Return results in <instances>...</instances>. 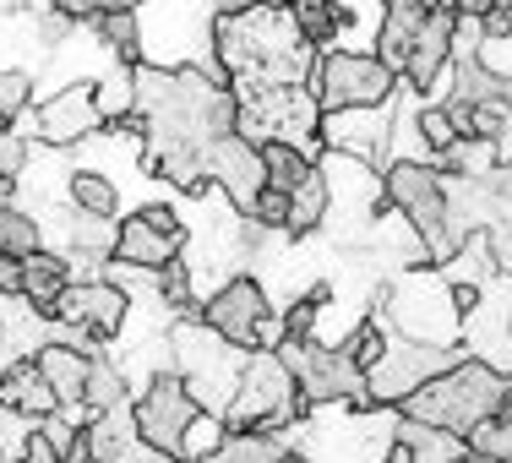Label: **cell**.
I'll list each match as a JSON object with an SVG mask.
<instances>
[{
	"instance_id": "obj_1",
	"label": "cell",
	"mask_w": 512,
	"mask_h": 463,
	"mask_svg": "<svg viewBox=\"0 0 512 463\" xmlns=\"http://www.w3.org/2000/svg\"><path fill=\"white\" fill-rule=\"evenodd\" d=\"M218 66L229 71V88L273 82V88H306L316 71V50L295 33L284 6H240L213 22Z\"/></svg>"
},
{
	"instance_id": "obj_2",
	"label": "cell",
	"mask_w": 512,
	"mask_h": 463,
	"mask_svg": "<svg viewBox=\"0 0 512 463\" xmlns=\"http://www.w3.org/2000/svg\"><path fill=\"white\" fill-rule=\"evenodd\" d=\"M507 387H512V376H507V371H496V365H491V360H480V355H463V360L447 365V371L425 376V382L414 387L404 404H398V414H409V420H425V425H442V431L469 436L480 420H491V414L502 409Z\"/></svg>"
},
{
	"instance_id": "obj_3",
	"label": "cell",
	"mask_w": 512,
	"mask_h": 463,
	"mask_svg": "<svg viewBox=\"0 0 512 463\" xmlns=\"http://www.w3.org/2000/svg\"><path fill=\"white\" fill-rule=\"evenodd\" d=\"M311 404L300 398V382L273 349H251L240 360V382H235V398L224 409V425L229 431H289L295 420H306Z\"/></svg>"
},
{
	"instance_id": "obj_4",
	"label": "cell",
	"mask_w": 512,
	"mask_h": 463,
	"mask_svg": "<svg viewBox=\"0 0 512 463\" xmlns=\"http://www.w3.org/2000/svg\"><path fill=\"white\" fill-rule=\"evenodd\" d=\"M311 93L322 104V115H333V109H371V104L398 99V71H387L371 50H327V55H316Z\"/></svg>"
},
{
	"instance_id": "obj_5",
	"label": "cell",
	"mask_w": 512,
	"mask_h": 463,
	"mask_svg": "<svg viewBox=\"0 0 512 463\" xmlns=\"http://www.w3.org/2000/svg\"><path fill=\"white\" fill-rule=\"evenodd\" d=\"M273 355L295 371L300 398H306L311 409L349 404L355 393H365V371L344 355V349H327V344H316V338H278Z\"/></svg>"
},
{
	"instance_id": "obj_6",
	"label": "cell",
	"mask_w": 512,
	"mask_h": 463,
	"mask_svg": "<svg viewBox=\"0 0 512 463\" xmlns=\"http://www.w3.org/2000/svg\"><path fill=\"white\" fill-rule=\"evenodd\" d=\"M387 322L398 327L404 338H414V344H453V333H458V306H453V284H447L442 273H409V278H398V289H393V306L382 311Z\"/></svg>"
},
{
	"instance_id": "obj_7",
	"label": "cell",
	"mask_w": 512,
	"mask_h": 463,
	"mask_svg": "<svg viewBox=\"0 0 512 463\" xmlns=\"http://www.w3.org/2000/svg\"><path fill=\"white\" fill-rule=\"evenodd\" d=\"M131 409H137V436L148 447H164V453H175L180 436H186V425L202 414L197 393L186 387V376H180V371H158L148 382V393H142Z\"/></svg>"
},
{
	"instance_id": "obj_8",
	"label": "cell",
	"mask_w": 512,
	"mask_h": 463,
	"mask_svg": "<svg viewBox=\"0 0 512 463\" xmlns=\"http://www.w3.org/2000/svg\"><path fill=\"white\" fill-rule=\"evenodd\" d=\"M267 311H273V306H267V284H262V278H251V273L224 278V284L202 300V322L213 327L224 344H235V349H256V333H262Z\"/></svg>"
},
{
	"instance_id": "obj_9",
	"label": "cell",
	"mask_w": 512,
	"mask_h": 463,
	"mask_svg": "<svg viewBox=\"0 0 512 463\" xmlns=\"http://www.w3.org/2000/svg\"><path fill=\"white\" fill-rule=\"evenodd\" d=\"M316 137L333 153H355L365 164H393V99L371 109H333V115H322Z\"/></svg>"
},
{
	"instance_id": "obj_10",
	"label": "cell",
	"mask_w": 512,
	"mask_h": 463,
	"mask_svg": "<svg viewBox=\"0 0 512 463\" xmlns=\"http://www.w3.org/2000/svg\"><path fill=\"white\" fill-rule=\"evenodd\" d=\"M131 316V295L120 284H109V278H88V284H71L66 295H60L55 306V322L66 327H82V333L93 338V344H109V338L126 327Z\"/></svg>"
},
{
	"instance_id": "obj_11",
	"label": "cell",
	"mask_w": 512,
	"mask_h": 463,
	"mask_svg": "<svg viewBox=\"0 0 512 463\" xmlns=\"http://www.w3.org/2000/svg\"><path fill=\"white\" fill-rule=\"evenodd\" d=\"M207 175H213V186L224 191L229 202H235V213L246 218L251 213V202H256V191L267 186V169H262V148L256 142H246L235 131V137H218V142H207Z\"/></svg>"
},
{
	"instance_id": "obj_12",
	"label": "cell",
	"mask_w": 512,
	"mask_h": 463,
	"mask_svg": "<svg viewBox=\"0 0 512 463\" xmlns=\"http://www.w3.org/2000/svg\"><path fill=\"white\" fill-rule=\"evenodd\" d=\"M453 33H458V11L453 6L425 11L420 33H414V44H409V60H404V71H398L414 93H431L436 82H442V71L453 66Z\"/></svg>"
},
{
	"instance_id": "obj_13",
	"label": "cell",
	"mask_w": 512,
	"mask_h": 463,
	"mask_svg": "<svg viewBox=\"0 0 512 463\" xmlns=\"http://www.w3.org/2000/svg\"><path fill=\"white\" fill-rule=\"evenodd\" d=\"M93 131H104L99 104H93V82H71V88H60L55 99L39 104V142H50V148H71Z\"/></svg>"
},
{
	"instance_id": "obj_14",
	"label": "cell",
	"mask_w": 512,
	"mask_h": 463,
	"mask_svg": "<svg viewBox=\"0 0 512 463\" xmlns=\"http://www.w3.org/2000/svg\"><path fill=\"white\" fill-rule=\"evenodd\" d=\"M180 257V240H169L164 229H153L148 218H126V224H115V251H109V262L120 267H137V273H158V267H169Z\"/></svg>"
},
{
	"instance_id": "obj_15",
	"label": "cell",
	"mask_w": 512,
	"mask_h": 463,
	"mask_svg": "<svg viewBox=\"0 0 512 463\" xmlns=\"http://www.w3.org/2000/svg\"><path fill=\"white\" fill-rule=\"evenodd\" d=\"M0 409L22 414V420H44V414L60 409L55 387L44 382V371H39V360H33V355L0 371Z\"/></svg>"
},
{
	"instance_id": "obj_16",
	"label": "cell",
	"mask_w": 512,
	"mask_h": 463,
	"mask_svg": "<svg viewBox=\"0 0 512 463\" xmlns=\"http://www.w3.org/2000/svg\"><path fill=\"white\" fill-rule=\"evenodd\" d=\"M39 371H44V382L55 387V398H60V409H82V387H88V349H77V344H66V338H55V344H39Z\"/></svg>"
},
{
	"instance_id": "obj_17",
	"label": "cell",
	"mask_w": 512,
	"mask_h": 463,
	"mask_svg": "<svg viewBox=\"0 0 512 463\" xmlns=\"http://www.w3.org/2000/svg\"><path fill=\"white\" fill-rule=\"evenodd\" d=\"M71 289V262L55 257V251H33L28 262H22V300L33 306V316H50L55 322V306L60 295Z\"/></svg>"
},
{
	"instance_id": "obj_18",
	"label": "cell",
	"mask_w": 512,
	"mask_h": 463,
	"mask_svg": "<svg viewBox=\"0 0 512 463\" xmlns=\"http://www.w3.org/2000/svg\"><path fill=\"white\" fill-rule=\"evenodd\" d=\"M393 442H404L414 463H458L463 453H469V442H463L458 431H442V425L409 420V414H398V425H393Z\"/></svg>"
},
{
	"instance_id": "obj_19",
	"label": "cell",
	"mask_w": 512,
	"mask_h": 463,
	"mask_svg": "<svg viewBox=\"0 0 512 463\" xmlns=\"http://www.w3.org/2000/svg\"><path fill=\"white\" fill-rule=\"evenodd\" d=\"M284 11L316 55L338 50V39H344V11H338V0H284Z\"/></svg>"
},
{
	"instance_id": "obj_20",
	"label": "cell",
	"mask_w": 512,
	"mask_h": 463,
	"mask_svg": "<svg viewBox=\"0 0 512 463\" xmlns=\"http://www.w3.org/2000/svg\"><path fill=\"white\" fill-rule=\"evenodd\" d=\"M327 218H333V191H327L322 169H311V175L289 191V235H316Z\"/></svg>"
},
{
	"instance_id": "obj_21",
	"label": "cell",
	"mask_w": 512,
	"mask_h": 463,
	"mask_svg": "<svg viewBox=\"0 0 512 463\" xmlns=\"http://www.w3.org/2000/svg\"><path fill=\"white\" fill-rule=\"evenodd\" d=\"M496 148L502 142H485V137H453L442 153L431 158L442 175H463V180H485L496 169Z\"/></svg>"
},
{
	"instance_id": "obj_22",
	"label": "cell",
	"mask_w": 512,
	"mask_h": 463,
	"mask_svg": "<svg viewBox=\"0 0 512 463\" xmlns=\"http://www.w3.org/2000/svg\"><path fill=\"white\" fill-rule=\"evenodd\" d=\"M289 447L278 442V436H267V431H229L224 442L213 447L207 458H197V463H278Z\"/></svg>"
},
{
	"instance_id": "obj_23",
	"label": "cell",
	"mask_w": 512,
	"mask_h": 463,
	"mask_svg": "<svg viewBox=\"0 0 512 463\" xmlns=\"http://www.w3.org/2000/svg\"><path fill=\"white\" fill-rule=\"evenodd\" d=\"M126 393H131V387H126V371L93 349V355H88V387H82V409H88V414H104V409L126 404Z\"/></svg>"
},
{
	"instance_id": "obj_24",
	"label": "cell",
	"mask_w": 512,
	"mask_h": 463,
	"mask_svg": "<svg viewBox=\"0 0 512 463\" xmlns=\"http://www.w3.org/2000/svg\"><path fill=\"white\" fill-rule=\"evenodd\" d=\"M453 93L469 104H496V99H512V77L491 71L485 60H458L453 66Z\"/></svg>"
},
{
	"instance_id": "obj_25",
	"label": "cell",
	"mask_w": 512,
	"mask_h": 463,
	"mask_svg": "<svg viewBox=\"0 0 512 463\" xmlns=\"http://www.w3.org/2000/svg\"><path fill=\"white\" fill-rule=\"evenodd\" d=\"M71 207H77L82 218H115L120 213L115 180L99 175V169H77V175H71Z\"/></svg>"
},
{
	"instance_id": "obj_26",
	"label": "cell",
	"mask_w": 512,
	"mask_h": 463,
	"mask_svg": "<svg viewBox=\"0 0 512 463\" xmlns=\"http://www.w3.org/2000/svg\"><path fill=\"white\" fill-rule=\"evenodd\" d=\"M262 169H267V186L295 191L300 180L316 169V158L306 148H295V142H262Z\"/></svg>"
},
{
	"instance_id": "obj_27",
	"label": "cell",
	"mask_w": 512,
	"mask_h": 463,
	"mask_svg": "<svg viewBox=\"0 0 512 463\" xmlns=\"http://www.w3.org/2000/svg\"><path fill=\"white\" fill-rule=\"evenodd\" d=\"M99 39L120 55V66H142V28H137V11H99L93 17Z\"/></svg>"
},
{
	"instance_id": "obj_28",
	"label": "cell",
	"mask_w": 512,
	"mask_h": 463,
	"mask_svg": "<svg viewBox=\"0 0 512 463\" xmlns=\"http://www.w3.org/2000/svg\"><path fill=\"white\" fill-rule=\"evenodd\" d=\"M93 104H99V120H104V126L137 115V82H131V66H115L104 82H93Z\"/></svg>"
},
{
	"instance_id": "obj_29",
	"label": "cell",
	"mask_w": 512,
	"mask_h": 463,
	"mask_svg": "<svg viewBox=\"0 0 512 463\" xmlns=\"http://www.w3.org/2000/svg\"><path fill=\"white\" fill-rule=\"evenodd\" d=\"M0 251L17 262H28L33 251H44V229L39 218H28L22 207H0Z\"/></svg>"
},
{
	"instance_id": "obj_30",
	"label": "cell",
	"mask_w": 512,
	"mask_h": 463,
	"mask_svg": "<svg viewBox=\"0 0 512 463\" xmlns=\"http://www.w3.org/2000/svg\"><path fill=\"white\" fill-rule=\"evenodd\" d=\"M387 344H393V338H387V322H382V316H365V322H355V333L344 338V355L355 360L365 376H371L376 360L387 355Z\"/></svg>"
},
{
	"instance_id": "obj_31",
	"label": "cell",
	"mask_w": 512,
	"mask_h": 463,
	"mask_svg": "<svg viewBox=\"0 0 512 463\" xmlns=\"http://www.w3.org/2000/svg\"><path fill=\"white\" fill-rule=\"evenodd\" d=\"M469 453H480V458H496V463H512V414L507 409H496L491 420H480L469 436Z\"/></svg>"
},
{
	"instance_id": "obj_32",
	"label": "cell",
	"mask_w": 512,
	"mask_h": 463,
	"mask_svg": "<svg viewBox=\"0 0 512 463\" xmlns=\"http://www.w3.org/2000/svg\"><path fill=\"white\" fill-rule=\"evenodd\" d=\"M229 436V425H224V414H213V409H202L197 420L186 425V436H180V447H175V458L180 463H197V458H207L218 442Z\"/></svg>"
},
{
	"instance_id": "obj_33",
	"label": "cell",
	"mask_w": 512,
	"mask_h": 463,
	"mask_svg": "<svg viewBox=\"0 0 512 463\" xmlns=\"http://www.w3.org/2000/svg\"><path fill=\"white\" fill-rule=\"evenodd\" d=\"M158 295H164V306H175L180 316H191L197 311L202 316V306H197V295H191V267L186 262H169V267H158Z\"/></svg>"
},
{
	"instance_id": "obj_34",
	"label": "cell",
	"mask_w": 512,
	"mask_h": 463,
	"mask_svg": "<svg viewBox=\"0 0 512 463\" xmlns=\"http://www.w3.org/2000/svg\"><path fill=\"white\" fill-rule=\"evenodd\" d=\"M414 137H420V148L436 158V153L447 148V142L458 137V126H453V120H447V109H442V104H425L420 115H414Z\"/></svg>"
},
{
	"instance_id": "obj_35",
	"label": "cell",
	"mask_w": 512,
	"mask_h": 463,
	"mask_svg": "<svg viewBox=\"0 0 512 463\" xmlns=\"http://www.w3.org/2000/svg\"><path fill=\"white\" fill-rule=\"evenodd\" d=\"M33 104V77L28 71H0V126L22 120Z\"/></svg>"
},
{
	"instance_id": "obj_36",
	"label": "cell",
	"mask_w": 512,
	"mask_h": 463,
	"mask_svg": "<svg viewBox=\"0 0 512 463\" xmlns=\"http://www.w3.org/2000/svg\"><path fill=\"white\" fill-rule=\"evenodd\" d=\"M251 224L256 229H284L289 235V191H278V186H262L256 191V202H251Z\"/></svg>"
},
{
	"instance_id": "obj_37",
	"label": "cell",
	"mask_w": 512,
	"mask_h": 463,
	"mask_svg": "<svg viewBox=\"0 0 512 463\" xmlns=\"http://www.w3.org/2000/svg\"><path fill=\"white\" fill-rule=\"evenodd\" d=\"M17 463H66V458H60V447L39 431V420H33V431L22 436V458Z\"/></svg>"
},
{
	"instance_id": "obj_38",
	"label": "cell",
	"mask_w": 512,
	"mask_h": 463,
	"mask_svg": "<svg viewBox=\"0 0 512 463\" xmlns=\"http://www.w3.org/2000/svg\"><path fill=\"white\" fill-rule=\"evenodd\" d=\"M99 463H180L175 453H164V447H148V442H131V447H120V453H109Z\"/></svg>"
},
{
	"instance_id": "obj_39",
	"label": "cell",
	"mask_w": 512,
	"mask_h": 463,
	"mask_svg": "<svg viewBox=\"0 0 512 463\" xmlns=\"http://www.w3.org/2000/svg\"><path fill=\"white\" fill-rule=\"evenodd\" d=\"M142 218H148L153 229H164L169 240H180V246H186V224H180V213L175 207H164V202H153V207H142Z\"/></svg>"
},
{
	"instance_id": "obj_40",
	"label": "cell",
	"mask_w": 512,
	"mask_h": 463,
	"mask_svg": "<svg viewBox=\"0 0 512 463\" xmlns=\"http://www.w3.org/2000/svg\"><path fill=\"white\" fill-rule=\"evenodd\" d=\"M22 164H28V148H22V137H11V131H0V175L17 180Z\"/></svg>"
},
{
	"instance_id": "obj_41",
	"label": "cell",
	"mask_w": 512,
	"mask_h": 463,
	"mask_svg": "<svg viewBox=\"0 0 512 463\" xmlns=\"http://www.w3.org/2000/svg\"><path fill=\"white\" fill-rule=\"evenodd\" d=\"M0 295H22V262L0 251Z\"/></svg>"
},
{
	"instance_id": "obj_42",
	"label": "cell",
	"mask_w": 512,
	"mask_h": 463,
	"mask_svg": "<svg viewBox=\"0 0 512 463\" xmlns=\"http://www.w3.org/2000/svg\"><path fill=\"white\" fill-rule=\"evenodd\" d=\"M376 463H414V458H409V447H404V442H387V447H382V458H376Z\"/></svg>"
},
{
	"instance_id": "obj_43",
	"label": "cell",
	"mask_w": 512,
	"mask_h": 463,
	"mask_svg": "<svg viewBox=\"0 0 512 463\" xmlns=\"http://www.w3.org/2000/svg\"><path fill=\"white\" fill-rule=\"evenodd\" d=\"M142 0H99V11H137Z\"/></svg>"
},
{
	"instance_id": "obj_44",
	"label": "cell",
	"mask_w": 512,
	"mask_h": 463,
	"mask_svg": "<svg viewBox=\"0 0 512 463\" xmlns=\"http://www.w3.org/2000/svg\"><path fill=\"white\" fill-rule=\"evenodd\" d=\"M0 207H11V175H0Z\"/></svg>"
},
{
	"instance_id": "obj_45",
	"label": "cell",
	"mask_w": 512,
	"mask_h": 463,
	"mask_svg": "<svg viewBox=\"0 0 512 463\" xmlns=\"http://www.w3.org/2000/svg\"><path fill=\"white\" fill-rule=\"evenodd\" d=\"M278 463H311L306 453H284V458H278Z\"/></svg>"
},
{
	"instance_id": "obj_46",
	"label": "cell",
	"mask_w": 512,
	"mask_h": 463,
	"mask_svg": "<svg viewBox=\"0 0 512 463\" xmlns=\"http://www.w3.org/2000/svg\"><path fill=\"white\" fill-rule=\"evenodd\" d=\"M502 409H507V414H512V387H507V398H502Z\"/></svg>"
},
{
	"instance_id": "obj_47",
	"label": "cell",
	"mask_w": 512,
	"mask_h": 463,
	"mask_svg": "<svg viewBox=\"0 0 512 463\" xmlns=\"http://www.w3.org/2000/svg\"><path fill=\"white\" fill-rule=\"evenodd\" d=\"M256 6H284V0H256Z\"/></svg>"
},
{
	"instance_id": "obj_48",
	"label": "cell",
	"mask_w": 512,
	"mask_h": 463,
	"mask_svg": "<svg viewBox=\"0 0 512 463\" xmlns=\"http://www.w3.org/2000/svg\"><path fill=\"white\" fill-rule=\"evenodd\" d=\"M507 344H512V311H507Z\"/></svg>"
},
{
	"instance_id": "obj_49",
	"label": "cell",
	"mask_w": 512,
	"mask_h": 463,
	"mask_svg": "<svg viewBox=\"0 0 512 463\" xmlns=\"http://www.w3.org/2000/svg\"><path fill=\"white\" fill-rule=\"evenodd\" d=\"M11 6H17V0H0V11H11Z\"/></svg>"
},
{
	"instance_id": "obj_50",
	"label": "cell",
	"mask_w": 512,
	"mask_h": 463,
	"mask_svg": "<svg viewBox=\"0 0 512 463\" xmlns=\"http://www.w3.org/2000/svg\"><path fill=\"white\" fill-rule=\"evenodd\" d=\"M0 463H11V453H6V447H0Z\"/></svg>"
},
{
	"instance_id": "obj_51",
	"label": "cell",
	"mask_w": 512,
	"mask_h": 463,
	"mask_svg": "<svg viewBox=\"0 0 512 463\" xmlns=\"http://www.w3.org/2000/svg\"><path fill=\"white\" fill-rule=\"evenodd\" d=\"M420 6H442V0H420Z\"/></svg>"
},
{
	"instance_id": "obj_52",
	"label": "cell",
	"mask_w": 512,
	"mask_h": 463,
	"mask_svg": "<svg viewBox=\"0 0 512 463\" xmlns=\"http://www.w3.org/2000/svg\"><path fill=\"white\" fill-rule=\"evenodd\" d=\"M0 131H6V126H0Z\"/></svg>"
},
{
	"instance_id": "obj_53",
	"label": "cell",
	"mask_w": 512,
	"mask_h": 463,
	"mask_svg": "<svg viewBox=\"0 0 512 463\" xmlns=\"http://www.w3.org/2000/svg\"><path fill=\"white\" fill-rule=\"evenodd\" d=\"M66 463H71V458H66Z\"/></svg>"
}]
</instances>
